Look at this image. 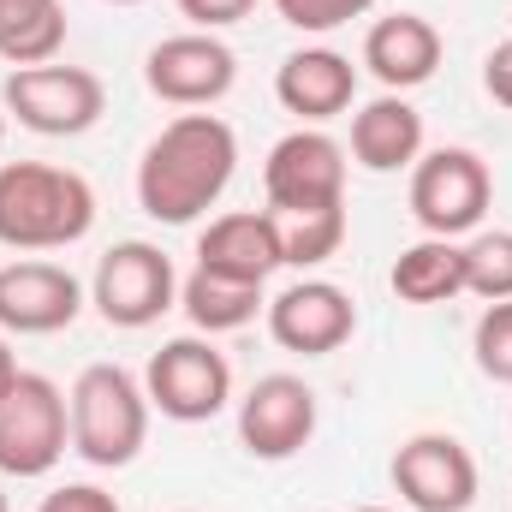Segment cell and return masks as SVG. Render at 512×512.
Masks as SVG:
<instances>
[{"label":"cell","instance_id":"obj_4","mask_svg":"<svg viewBox=\"0 0 512 512\" xmlns=\"http://www.w3.org/2000/svg\"><path fill=\"white\" fill-rule=\"evenodd\" d=\"M6 120H18L36 137H84L108 114V84L90 66H12L6 90H0Z\"/></svg>","mask_w":512,"mask_h":512},{"label":"cell","instance_id":"obj_18","mask_svg":"<svg viewBox=\"0 0 512 512\" xmlns=\"http://www.w3.org/2000/svg\"><path fill=\"white\" fill-rule=\"evenodd\" d=\"M417 155H423V114H417L405 96L382 90L376 102H364V108L352 114V161H358L364 173L417 167Z\"/></svg>","mask_w":512,"mask_h":512},{"label":"cell","instance_id":"obj_6","mask_svg":"<svg viewBox=\"0 0 512 512\" xmlns=\"http://www.w3.org/2000/svg\"><path fill=\"white\" fill-rule=\"evenodd\" d=\"M90 304L108 328H155L173 304H179V274L173 256L149 239H126L114 251H102L96 274H90Z\"/></svg>","mask_w":512,"mask_h":512},{"label":"cell","instance_id":"obj_13","mask_svg":"<svg viewBox=\"0 0 512 512\" xmlns=\"http://www.w3.org/2000/svg\"><path fill=\"white\" fill-rule=\"evenodd\" d=\"M316 435V387L304 376H262L239 399V441L262 465H286Z\"/></svg>","mask_w":512,"mask_h":512},{"label":"cell","instance_id":"obj_10","mask_svg":"<svg viewBox=\"0 0 512 512\" xmlns=\"http://www.w3.org/2000/svg\"><path fill=\"white\" fill-rule=\"evenodd\" d=\"M143 84H149L155 102L197 114V108H215L239 84V54L215 30H179V36H161L149 48Z\"/></svg>","mask_w":512,"mask_h":512},{"label":"cell","instance_id":"obj_21","mask_svg":"<svg viewBox=\"0 0 512 512\" xmlns=\"http://www.w3.org/2000/svg\"><path fill=\"white\" fill-rule=\"evenodd\" d=\"M60 48H66L60 0H0V60L6 66H48Z\"/></svg>","mask_w":512,"mask_h":512},{"label":"cell","instance_id":"obj_19","mask_svg":"<svg viewBox=\"0 0 512 512\" xmlns=\"http://www.w3.org/2000/svg\"><path fill=\"white\" fill-rule=\"evenodd\" d=\"M179 310L191 316L197 334L215 340V334L251 328L256 310H268V298H262L256 280H233V274H215V268H191V274L179 280Z\"/></svg>","mask_w":512,"mask_h":512},{"label":"cell","instance_id":"obj_8","mask_svg":"<svg viewBox=\"0 0 512 512\" xmlns=\"http://www.w3.org/2000/svg\"><path fill=\"white\" fill-rule=\"evenodd\" d=\"M72 447V411H66V393L24 370L12 393L0 399V477H48Z\"/></svg>","mask_w":512,"mask_h":512},{"label":"cell","instance_id":"obj_15","mask_svg":"<svg viewBox=\"0 0 512 512\" xmlns=\"http://www.w3.org/2000/svg\"><path fill=\"white\" fill-rule=\"evenodd\" d=\"M274 96L286 114H298L304 126H328L358 102V66L340 48H298L280 60L274 72Z\"/></svg>","mask_w":512,"mask_h":512},{"label":"cell","instance_id":"obj_29","mask_svg":"<svg viewBox=\"0 0 512 512\" xmlns=\"http://www.w3.org/2000/svg\"><path fill=\"white\" fill-rule=\"evenodd\" d=\"M18 376H24V370H18V358H12V334L0 328V399L12 393V382H18Z\"/></svg>","mask_w":512,"mask_h":512},{"label":"cell","instance_id":"obj_17","mask_svg":"<svg viewBox=\"0 0 512 512\" xmlns=\"http://www.w3.org/2000/svg\"><path fill=\"white\" fill-rule=\"evenodd\" d=\"M364 66H370V78L382 90L405 96V90H417V84L435 78V66H441V30L423 12H387L364 36Z\"/></svg>","mask_w":512,"mask_h":512},{"label":"cell","instance_id":"obj_16","mask_svg":"<svg viewBox=\"0 0 512 512\" xmlns=\"http://www.w3.org/2000/svg\"><path fill=\"white\" fill-rule=\"evenodd\" d=\"M197 268H215V274L268 286V274L286 268V256H280V221H274L268 209L215 215V221L197 233Z\"/></svg>","mask_w":512,"mask_h":512},{"label":"cell","instance_id":"obj_28","mask_svg":"<svg viewBox=\"0 0 512 512\" xmlns=\"http://www.w3.org/2000/svg\"><path fill=\"white\" fill-rule=\"evenodd\" d=\"M483 90H489L501 108H512V36L489 48V60H483Z\"/></svg>","mask_w":512,"mask_h":512},{"label":"cell","instance_id":"obj_22","mask_svg":"<svg viewBox=\"0 0 512 512\" xmlns=\"http://www.w3.org/2000/svg\"><path fill=\"white\" fill-rule=\"evenodd\" d=\"M274 221H280L286 268H322L328 256H340V245H346V209H310V215H274Z\"/></svg>","mask_w":512,"mask_h":512},{"label":"cell","instance_id":"obj_2","mask_svg":"<svg viewBox=\"0 0 512 512\" xmlns=\"http://www.w3.org/2000/svg\"><path fill=\"white\" fill-rule=\"evenodd\" d=\"M96 227V185L54 161H0V245L66 251Z\"/></svg>","mask_w":512,"mask_h":512},{"label":"cell","instance_id":"obj_12","mask_svg":"<svg viewBox=\"0 0 512 512\" xmlns=\"http://www.w3.org/2000/svg\"><path fill=\"white\" fill-rule=\"evenodd\" d=\"M84 316V280L66 262L18 256L0 262V328L6 334H60Z\"/></svg>","mask_w":512,"mask_h":512},{"label":"cell","instance_id":"obj_3","mask_svg":"<svg viewBox=\"0 0 512 512\" xmlns=\"http://www.w3.org/2000/svg\"><path fill=\"white\" fill-rule=\"evenodd\" d=\"M66 411H72V453L96 471L131 465L149 441V393L120 364H90L66 393Z\"/></svg>","mask_w":512,"mask_h":512},{"label":"cell","instance_id":"obj_7","mask_svg":"<svg viewBox=\"0 0 512 512\" xmlns=\"http://www.w3.org/2000/svg\"><path fill=\"white\" fill-rule=\"evenodd\" d=\"M143 393H149V411L173 423H209L233 405V364L227 352H215L209 334H179L149 358Z\"/></svg>","mask_w":512,"mask_h":512},{"label":"cell","instance_id":"obj_14","mask_svg":"<svg viewBox=\"0 0 512 512\" xmlns=\"http://www.w3.org/2000/svg\"><path fill=\"white\" fill-rule=\"evenodd\" d=\"M268 334L298 358H328L358 334V304L334 280H292L268 298Z\"/></svg>","mask_w":512,"mask_h":512},{"label":"cell","instance_id":"obj_1","mask_svg":"<svg viewBox=\"0 0 512 512\" xmlns=\"http://www.w3.org/2000/svg\"><path fill=\"white\" fill-rule=\"evenodd\" d=\"M239 173V137L221 114H179L149 137L137 161V209L161 227H191L209 215Z\"/></svg>","mask_w":512,"mask_h":512},{"label":"cell","instance_id":"obj_25","mask_svg":"<svg viewBox=\"0 0 512 512\" xmlns=\"http://www.w3.org/2000/svg\"><path fill=\"white\" fill-rule=\"evenodd\" d=\"M376 0H274V12L292 24V30H304V36H328V30H340V24H352V18H364Z\"/></svg>","mask_w":512,"mask_h":512},{"label":"cell","instance_id":"obj_23","mask_svg":"<svg viewBox=\"0 0 512 512\" xmlns=\"http://www.w3.org/2000/svg\"><path fill=\"white\" fill-rule=\"evenodd\" d=\"M465 292L483 298V304L512 298V233L507 227L465 239Z\"/></svg>","mask_w":512,"mask_h":512},{"label":"cell","instance_id":"obj_32","mask_svg":"<svg viewBox=\"0 0 512 512\" xmlns=\"http://www.w3.org/2000/svg\"><path fill=\"white\" fill-rule=\"evenodd\" d=\"M358 512H387V507H358Z\"/></svg>","mask_w":512,"mask_h":512},{"label":"cell","instance_id":"obj_11","mask_svg":"<svg viewBox=\"0 0 512 512\" xmlns=\"http://www.w3.org/2000/svg\"><path fill=\"white\" fill-rule=\"evenodd\" d=\"M393 489L411 512H465L483 489V471H477V459H471V447L459 435L423 429V435L399 441Z\"/></svg>","mask_w":512,"mask_h":512},{"label":"cell","instance_id":"obj_5","mask_svg":"<svg viewBox=\"0 0 512 512\" xmlns=\"http://www.w3.org/2000/svg\"><path fill=\"white\" fill-rule=\"evenodd\" d=\"M495 173L477 149H429L411 167V221L429 239H465L483 227Z\"/></svg>","mask_w":512,"mask_h":512},{"label":"cell","instance_id":"obj_26","mask_svg":"<svg viewBox=\"0 0 512 512\" xmlns=\"http://www.w3.org/2000/svg\"><path fill=\"white\" fill-rule=\"evenodd\" d=\"M36 512H120V501L108 489H96V483H60L54 495H42Z\"/></svg>","mask_w":512,"mask_h":512},{"label":"cell","instance_id":"obj_27","mask_svg":"<svg viewBox=\"0 0 512 512\" xmlns=\"http://www.w3.org/2000/svg\"><path fill=\"white\" fill-rule=\"evenodd\" d=\"M256 0H179V12L197 24V30H227V24H239V18H251Z\"/></svg>","mask_w":512,"mask_h":512},{"label":"cell","instance_id":"obj_31","mask_svg":"<svg viewBox=\"0 0 512 512\" xmlns=\"http://www.w3.org/2000/svg\"><path fill=\"white\" fill-rule=\"evenodd\" d=\"M0 143H6V108H0Z\"/></svg>","mask_w":512,"mask_h":512},{"label":"cell","instance_id":"obj_9","mask_svg":"<svg viewBox=\"0 0 512 512\" xmlns=\"http://www.w3.org/2000/svg\"><path fill=\"white\" fill-rule=\"evenodd\" d=\"M262 191L274 215H310V209H346V149L322 126L286 131L262 161Z\"/></svg>","mask_w":512,"mask_h":512},{"label":"cell","instance_id":"obj_33","mask_svg":"<svg viewBox=\"0 0 512 512\" xmlns=\"http://www.w3.org/2000/svg\"><path fill=\"white\" fill-rule=\"evenodd\" d=\"M0 512H12V507H6V495H0Z\"/></svg>","mask_w":512,"mask_h":512},{"label":"cell","instance_id":"obj_30","mask_svg":"<svg viewBox=\"0 0 512 512\" xmlns=\"http://www.w3.org/2000/svg\"><path fill=\"white\" fill-rule=\"evenodd\" d=\"M108 6H143V0H108Z\"/></svg>","mask_w":512,"mask_h":512},{"label":"cell","instance_id":"obj_24","mask_svg":"<svg viewBox=\"0 0 512 512\" xmlns=\"http://www.w3.org/2000/svg\"><path fill=\"white\" fill-rule=\"evenodd\" d=\"M471 352H477V370H483L489 382H507L512 387V298L489 304V310L477 316Z\"/></svg>","mask_w":512,"mask_h":512},{"label":"cell","instance_id":"obj_20","mask_svg":"<svg viewBox=\"0 0 512 512\" xmlns=\"http://www.w3.org/2000/svg\"><path fill=\"white\" fill-rule=\"evenodd\" d=\"M387 286L405 298V304H447L465 292V245L459 239H417L393 256L387 268Z\"/></svg>","mask_w":512,"mask_h":512}]
</instances>
